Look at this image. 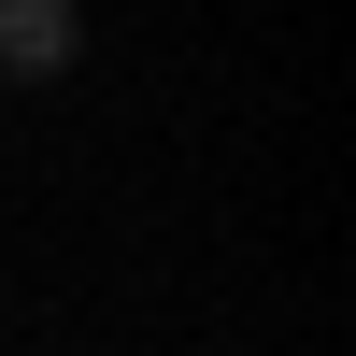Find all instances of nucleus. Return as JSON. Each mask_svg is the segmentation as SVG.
I'll list each match as a JSON object with an SVG mask.
<instances>
[{"label":"nucleus","instance_id":"1","mask_svg":"<svg viewBox=\"0 0 356 356\" xmlns=\"http://www.w3.org/2000/svg\"><path fill=\"white\" fill-rule=\"evenodd\" d=\"M0 57H15V72H43V57H72V15H57V0H29V15H0Z\"/></svg>","mask_w":356,"mask_h":356}]
</instances>
